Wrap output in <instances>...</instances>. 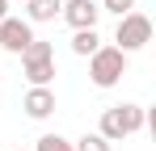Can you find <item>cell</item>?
<instances>
[{"instance_id": "3", "label": "cell", "mask_w": 156, "mask_h": 151, "mask_svg": "<svg viewBox=\"0 0 156 151\" xmlns=\"http://www.w3.org/2000/svg\"><path fill=\"white\" fill-rule=\"evenodd\" d=\"M122 76H127V55L118 46H97L89 55V80L97 88H114Z\"/></svg>"}, {"instance_id": "10", "label": "cell", "mask_w": 156, "mask_h": 151, "mask_svg": "<svg viewBox=\"0 0 156 151\" xmlns=\"http://www.w3.org/2000/svg\"><path fill=\"white\" fill-rule=\"evenodd\" d=\"M21 59H55V46H51V42H42V38H34V42L21 50Z\"/></svg>"}, {"instance_id": "6", "label": "cell", "mask_w": 156, "mask_h": 151, "mask_svg": "<svg viewBox=\"0 0 156 151\" xmlns=\"http://www.w3.org/2000/svg\"><path fill=\"white\" fill-rule=\"evenodd\" d=\"M21 109H26V118H34V122L51 118L55 113V88H30L26 101H21Z\"/></svg>"}, {"instance_id": "5", "label": "cell", "mask_w": 156, "mask_h": 151, "mask_svg": "<svg viewBox=\"0 0 156 151\" xmlns=\"http://www.w3.org/2000/svg\"><path fill=\"white\" fill-rule=\"evenodd\" d=\"M59 17L72 25V29H97V21H101V4H97V0H63Z\"/></svg>"}, {"instance_id": "7", "label": "cell", "mask_w": 156, "mask_h": 151, "mask_svg": "<svg viewBox=\"0 0 156 151\" xmlns=\"http://www.w3.org/2000/svg\"><path fill=\"white\" fill-rule=\"evenodd\" d=\"M21 72H26L30 88H51V80H55V59H21Z\"/></svg>"}, {"instance_id": "2", "label": "cell", "mask_w": 156, "mask_h": 151, "mask_svg": "<svg viewBox=\"0 0 156 151\" xmlns=\"http://www.w3.org/2000/svg\"><path fill=\"white\" fill-rule=\"evenodd\" d=\"M152 42V17L148 13H122L118 17V25H114V46L122 50V55H131V50H144Z\"/></svg>"}, {"instance_id": "13", "label": "cell", "mask_w": 156, "mask_h": 151, "mask_svg": "<svg viewBox=\"0 0 156 151\" xmlns=\"http://www.w3.org/2000/svg\"><path fill=\"white\" fill-rule=\"evenodd\" d=\"M97 4H101V13H114V17H122V13L135 8V0H97Z\"/></svg>"}, {"instance_id": "15", "label": "cell", "mask_w": 156, "mask_h": 151, "mask_svg": "<svg viewBox=\"0 0 156 151\" xmlns=\"http://www.w3.org/2000/svg\"><path fill=\"white\" fill-rule=\"evenodd\" d=\"M21 4H26V0H21Z\"/></svg>"}, {"instance_id": "8", "label": "cell", "mask_w": 156, "mask_h": 151, "mask_svg": "<svg viewBox=\"0 0 156 151\" xmlns=\"http://www.w3.org/2000/svg\"><path fill=\"white\" fill-rule=\"evenodd\" d=\"M63 8V0H26V21L30 25H42V21H55Z\"/></svg>"}, {"instance_id": "9", "label": "cell", "mask_w": 156, "mask_h": 151, "mask_svg": "<svg viewBox=\"0 0 156 151\" xmlns=\"http://www.w3.org/2000/svg\"><path fill=\"white\" fill-rule=\"evenodd\" d=\"M97 46H101V34H97V29H72V55L89 59Z\"/></svg>"}, {"instance_id": "1", "label": "cell", "mask_w": 156, "mask_h": 151, "mask_svg": "<svg viewBox=\"0 0 156 151\" xmlns=\"http://www.w3.org/2000/svg\"><path fill=\"white\" fill-rule=\"evenodd\" d=\"M144 122H148V109H144V105H135V101H122V105L101 109L97 134H101L105 143H122V139H131V134H139Z\"/></svg>"}, {"instance_id": "4", "label": "cell", "mask_w": 156, "mask_h": 151, "mask_svg": "<svg viewBox=\"0 0 156 151\" xmlns=\"http://www.w3.org/2000/svg\"><path fill=\"white\" fill-rule=\"evenodd\" d=\"M34 42V25L26 21V17H4L0 21V50H9V55H21V50Z\"/></svg>"}, {"instance_id": "11", "label": "cell", "mask_w": 156, "mask_h": 151, "mask_svg": "<svg viewBox=\"0 0 156 151\" xmlns=\"http://www.w3.org/2000/svg\"><path fill=\"white\" fill-rule=\"evenodd\" d=\"M34 151H72V143H68L63 134H42V139L34 143Z\"/></svg>"}, {"instance_id": "12", "label": "cell", "mask_w": 156, "mask_h": 151, "mask_svg": "<svg viewBox=\"0 0 156 151\" xmlns=\"http://www.w3.org/2000/svg\"><path fill=\"white\" fill-rule=\"evenodd\" d=\"M72 151H114V147L105 143L101 134H84V139H76V143H72Z\"/></svg>"}, {"instance_id": "14", "label": "cell", "mask_w": 156, "mask_h": 151, "mask_svg": "<svg viewBox=\"0 0 156 151\" xmlns=\"http://www.w3.org/2000/svg\"><path fill=\"white\" fill-rule=\"evenodd\" d=\"M4 17H9V0H0V21H4Z\"/></svg>"}]
</instances>
